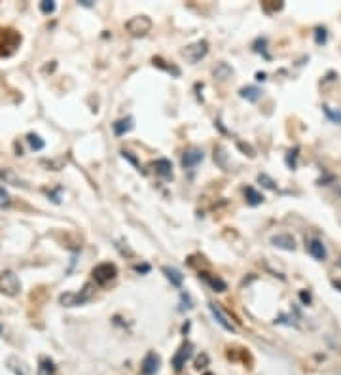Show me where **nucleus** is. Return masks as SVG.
Instances as JSON below:
<instances>
[{"label":"nucleus","mask_w":341,"mask_h":375,"mask_svg":"<svg viewBox=\"0 0 341 375\" xmlns=\"http://www.w3.org/2000/svg\"><path fill=\"white\" fill-rule=\"evenodd\" d=\"M239 95L243 97V99H247V101L256 102L261 97V89H258V87H254V86H247V87H243V89H241Z\"/></svg>","instance_id":"13"},{"label":"nucleus","mask_w":341,"mask_h":375,"mask_svg":"<svg viewBox=\"0 0 341 375\" xmlns=\"http://www.w3.org/2000/svg\"><path fill=\"white\" fill-rule=\"evenodd\" d=\"M256 78L260 80V82H263V80H266V74H258V76H256Z\"/></svg>","instance_id":"28"},{"label":"nucleus","mask_w":341,"mask_h":375,"mask_svg":"<svg viewBox=\"0 0 341 375\" xmlns=\"http://www.w3.org/2000/svg\"><path fill=\"white\" fill-rule=\"evenodd\" d=\"M154 167H156V173L160 174L161 178H165V180L173 178V165H171L169 159H158Z\"/></svg>","instance_id":"12"},{"label":"nucleus","mask_w":341,"mask_h":375,"mask_svg":"<svg viewBox=\"0 0 341 375\" xmlns=\"http://www.w3.org/2000/svg\"><path fill=\"white\" fill-rule=\"evenodd\" d=\"M118 269L114 264H101V266H97L93 269V279L95 282H99V284H104V282L112 281L114 277H116Z\"/></svg>","instance_id":"5"},{"label":"nucleus","mask_w":341,"mask_h":375,"mask_svg":"<svg viewBox=\"0 0 341 375\" xmlns=\"http://www.w3.org/2000/svg\"><path fill=\"white\" fill-rule=\"evenodd\" d=\"M0 178L4 182H8V184H12V186H25V182L17 176V174L12 171V169H4V171H0Z\"/></svg>","instance_id":"15"},{"label":"nucleus","mask_w":341,"mask_h":375,"mask_svg":"<svg viewBox=\"0 0 341 375\" xmlns=\"http://www.w3.org/2000/svg\"><path fill=\"white\" fill-rule=\"evenodd\" d=\"M203 279H205L207 282H209V284H211L212 288H214V292H224V290L228 288V286H225V282L222 281L220 277H211V275L205 273V275H203Z\"/></svg>","instance_id":"17"},{"label":"nucleus","mask_w":341,"mask_h":375,"mask_svg":"<svg viewBox=\"0 0 341 375\" xmlns=\"http://www.w3.org/2000/svg\"><path fill=\"white\" fill-rule=\"evenodd\" d=\"M207 53H209V42H207V40H199V42H196V44H190V46H186V48L182 50V55H184L186 61H190V63L201 61Z\"/></svg>","instance_id":"2"},{"label":"nucleus","mask_w":341,"mask_h":375,"mask_svg":"<svg viewBox=\"0 0 341 375\" xmlns=\"http://www.w3.org/2000/svg\"><path fill=\"white\" fill-rule=\"evenodd\" d=\"M158 369H160V356L156 353H148L142 360V366H140L142 375H156Z\"/></svg>","instance_id":"7"},{"label":"nucleus","mask_w":341,"mask_h":375,"mask_svg":"<svg viewBox=\"0 0 341 375\" xmlns=\"http://www.w3.org/2000/svg\"><path fill=\"white\" fill-rule=\"evenodd\" d=\"M27 140H29V144L32 150H42L44 148V140L38 135H34V133H30L29 137H27Z\"/></svg>","instance_id":"20"},{"label":"nucleus","mask_w":341,"mask_h":375,"mask_svg":"<svg viewBox=\"0 0 341 375\" xmlns=\"http://www.w3.org/2000/svg\"><path fill=\"white\" fill-rule=\"evenodd\" d=\"M201 161H203V152L197 150V148L184 152V156H182V165L186 167V169H194Z\"/></svg>","instance_id":"9"},{"label":"nucleus","mask_w":341,"mask_h":375,"mask_svg":"<svg viewBox=\"0 0 341 375\" xmlns=\"http://www.w3.org/2000/svg\"><path fill=\"white\" fill-rule=\"evenodd\" d=\"M324 42H326V30L317 29V44H324Z\"/></svg>","instance_id":"25"},{"label":"nucleus","mask_w":341,"mask_h":375,"mask_svg":"<svg viewBox=\"0 0 341 375\" xmlns=\"http://www.w3.org/2000/svg\"><path fill=\"white\" fill-rule=\"evenodd\" d=\"M163 273L167 275V279L171 281V284H174V286H180L182 281H184V275H182L178 269H174V267L165 266L163 267Z\"/></svg>","instance_id":"14"},{"label":"nucleus","mask_w":341,"mask_h":375,"mask_svg":"<svg viewBox=\"0 0 341 375\" xmlns=\"http://www.w3.org/2000/svg\"><path fill=\"white\" fill-rule=\"evenodd\" d=\"M125 29L129 30V34H133V36H144L146 32L152 29V21L146 15H137L127 21Z\"/></svg>","instance_id":"4"},{"label":"nucleus","mask_w":341,"mask_h":375,"mask_svg":"<svg viewBox=\"0 0 341 375\" xmlns=\"http://www.w3.org/2000/svg\"><path fill=\"white\" fill-rule=\"evenodd\" d=\"M324 114H326L334 123H341V110H334V108H330V106H324Z\"/></svg>","instance_id":"21"},{"label":"nucleus","mask_w":341,"mask_h":375,"mask_svg":"<svg viewBox=\"0 0 341 375\" xmlns=\"http://www.w3.org/2000/svg\"><path fill=\"white\" fill-rule=\"evenodd\" d=\"M192 351H194V347L190 345V343H186V345L182 347L178 353L174 354V358H173V366L176 371H180L184 366H186V362L192 358Z\"/></svg>","instance_id":"8"},{"label":"nucleus","mask_w":341,"mask_h":375,"mask_svg":"<svg viewBox=\"0 0 341 375\" xmlns=\"http://www.w3.org/2000/svg\"><path fill=\"white\" fill-rule=\"evenodd\" d=\"M209 309H211L212 317L216 318V322H218L220 326H222L224 330H228V332H235V326L232 324V320L228 318V315H225L224 311H222L220 307H218L216 303H209Z\"/></svg>","instance_id":"6"},{"label":"nucleus","mask_w":341,"mask_h":375,"mask_svg":"<svg viewBox=\"0 0 341 375\" xmlns=\"http://www.w3.org/2000/svg\"><path fill=\"white\" fill-rule=\"evenodd\" d=\"M258 180L263 182V186L269 188V190H275V182L271 180V178H269L268 174H260V176H258Z\"/></svg>","instance_id":"22"},{"label":"nucleus","mask_w":341,"mask_h":375,"mask_svg":"<svg viewBox=\"0 0 341 375\" xmlns=\"http://www.w3.org/2000/svg\"><path fill=\"white\" fill-rule=\"evenodd\" d=\"M307 250H309V254H311L315 260H319V261L326 260V246H324V243H322V241H319V239H313V241H309Z\"/></svg>","instance_id":"10"},{"label":"nucleus","mask_w":341,"mask_h":375,"mask_svg":"<svg viewBox=\"0 0 341 375\" xmlns=\"http://www.w3.org/2000/svg\"><path fill=\"white\" fill-rule=\"evenodd\" d=\"M40 10H42L44 14H51V12L55 10V4H53V2H42V4H40Z\"/></svg>","instance_id":"24"},{"label":"nucleus","mask_w":341,"mask_h":375,"mask_svg":"<svg viewBox=\"0 0 341 375\" xmlns=\"http://www.w3.org/2000/svg\"><path fill=\"white\" fill-rule=\"evenodd\" d=\"M2 201H4V203L8 201V194L4 192V190H2V188H0V203H2Z\"/></svg>","instance_id":"26"},{"label":"nucleus","mask_w":341,"mask_h":375,"mask_svg":"<svg viewBox=\"0 0 341 375\" xmlns=\"http://www.w3.org/2000/svg\"><path fill=\"white\" fill-rule=\"evenodd\" d=\"M21 290V282L14 271H0V292L8 296H15Z\"/></svg>","instance_id":"1"},{"label":"nucleus","mask_w":341,"mask_h":375,"mask_svg":"<svg viewBox=\"0 0 341 375\" xmlns=\"http://www.w3.org/2000/svg\"><path fill=\"white\" fill-rule=\"evenodd\" d=\"M91 296H93L91 284H86L82 292H78V294H72V292H68V294H63V296L59 297V302L63 303L65 307H76V305H84V303H86Z\"/></svg>","instance_id":"3"},{"label":"nucleus","mask_w":341,"mask_h":375,"mask_svg":"<svg viewBox=\"0 0 341 375\" xmlns=\"http://www.w3.org/2000/svg\"><path fill=\"white\" fill-rule=\"evenodd\" d=\"M271 245L277 246V248H283V250H294V237L288 235V233H279L275 237H271Z\"/></svg>","instance_id":"11"},{"label":"nucleus","mask_w":341,"mask_h":375,"mask_svg":"<svg viewBox=\"0 0 341 375\" xmlns=\"http://www.w3.org/2000/svg\"><path fill=\"white\" fill-rule=\"evenodd\" d=\"M337 266H339V267H341V260H339V261H337Z\"/></svg>","instance_id":"30"},{"label":"nucleus","mask_w":341,"mask_h":375,"mask_svg":"<svg viewBox=\"0 0 341 375\" xmlns=\"http://www.w3.org/2000/svg\"><path fill=\"white\" fill-rule=\"evenodd\" d=\"M245 194H247V201L248 205H252V207H256V205H260L261 201H263V197H261V194H258L254 188L248 186L247 190H245Z\"/></svg>","instance_id":"18"},{"label":"nucleus","mask_w":341,"mask_h":375,"mask_svg":"<svg viewBox=\"0 0 341 375\" xmlns=\"http://www.w3.org/2000/svg\"><path fill=\"white\" fill-rule=\"evenodd\" d=\"M230 74H232V68L225 65V63H220V65L214 68V76H216L218 80H225Z\"/></svg>","instance_id":"19"},{"label":"nucleus","mask_w":341,"mask_h":375,"mask_svg":"<svg viewBox=\"0 0 341 375\" xmlns=\"http://www.w3.org/2000/svg\"><path fill=\"white\" fill-rule=\"evenodd\" d=\"M40 369H42L44 373H46V371L53 373V369H55V368H53V362L48 360V358H44V360H42V368H40Z\"/></svg>","instance_id":"23"},{"label":"nucleus","mask_w":341,"mask_h":375,"mask_svg":"<svg viewBox=\"0 0 341 375\" xmlns=\"http://www.w3.org/2000/svg\"><path fill=\"white\" fill-rule=\"evenodd\" d=\"M299 296H301V299H304L305 303H309V302H311V296H309V294H305V292H301Z\"/></svg>","instance_id":"27"},{"label":"nucleus","mask_w":341,"mask_h":375,"mask_svg":"<svg viewBox=\"0 0 341 375\" xmlns=\"http://www.w3.org/2000/svg\"><path fill=\"white\" fill-rule=\"evenodd\" d=\"M131 129H133V118H125V120H120V122L114 123V133H116L118 137L129 133Z\"/></svg>","instance_id":"16"},{"label":"nucleus","mask_w":341,"mask_h":375,"mask_svg":"<svg viewBox=\"0 0 341 375\" xmlns=\"http://www.w3.org/2000/svg\"><path fill=\"white\" fill-rule=\"evenodd\" d=\"M335 288H341V282H335Z\"/></svg>","instance_id":"29"}]
</instances>
